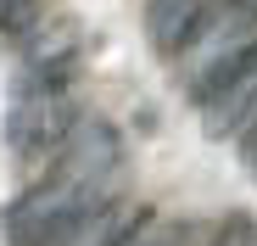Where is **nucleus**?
I'll return each mask as SVG.
<instances>
[{
  "label": "nucleus",
  "mask_w": 257,
  "mask_h": 246,
  "mask_svg": "<svg viewBox=\"0 0 257 246\" xmlns=\"http://www.w3.org/2000/svg\"><path fill=\"white\" fill-rule=\"evenodd\" d=\"M73 67H23L12 106H6V146L23 162H56L67 146L78 106H73Z\"/></svg>",
  "instance_id": "nucleus-1"
},
{
  "label": "nucleus",
  "mask_w": 257,
  "mask_h": 246,
  "mask_svg": "<svg viewBox=\"0 0 257 246\" xmlns=\"http://www.w3.org/2000/svg\"><path fill=\"white\" fill-rule=\"evenodd\" d=\"M251 45H257V0H207V6L196 12V23L185 28L174 62L185 67L190 84H201L207 73L229 67Z\"/></svg>",
  "instance_id": "nucleus-2"
},
{
  "label": "nucleus",
  "mask_w": 257,
  "mask_h": 246,
  "mask_svg": "<svg viewBox=\"0 0 257 246\" xmlns=\"http://www.w3.org/2000/svg\"><path fill=\"white\" fill-rule=\"evenodd\" d=\"M95 201H101V196H84V190H73L67 179L45 174L39 185H28L17 201H6V213H0L6 246H56V240L73 229V218H78L84 207H95Z\"/></svg>",
  "instance_id": "nucleus-3"
},
{
  "label": "nucleus",
  "mask_w": 257,
  "mask_h": 246,
  "mask_svg": "<svg viewBox=\"0 0 257 246\" xmlns=\"http://www.w3.org/2000/svg\"><path fill=\"white\" fill-rule=\"evenodd\" d=\"M190 106L201 112L207 140L246 135L251 123H257V45L246 56H235L229 67L207 73L201 84H190Z\"/></svg>",
  "instance_id": "nucleus-4"
},
{
  "label": "nucleus",
  "mask_w": 257,
  "mask_h": 246,
  "mask_svg": "<svg viewBox=\"0 0 257 246\" xmlns=\"http://www.w3.org/2000/svg\"><path fill=\"white\" fill-rule=\"evenodd\" d=\"M117 168H123V140H117V129L106 117H78L73 135H67V146L51 162V174L67 179L84 196H112V174Z\"/></svg>",
  "instance_id": "nucleus-5"
},
{
  "label": "nucleus",
  "mask_w": 257,
  "mask_h": 246,
  "mask_svg": "<svg viewBox=\"0 0 257 246\" xmlns=\"http://www.w3.org/2000/svg\"><path fill=\"white\" fill-rule=\"evenodd\" d=\"M201 6H207V0H146V34H151V45L162 56H174Z\"/></svg>",
  "instance_id": "nucleus-6"
},
{
  "label": "nucleus",
  "mask_w": 257,
  "mask_h": 246,
  "mask_svg": "<svg viewBox=\"0 0 257 246\" xmlns=\"http://www.w3.org/2000/svg\"><path fill=\"white\" fill-rule=\"evenodd\" d=\"M78 56V23H51L23 39V67H73Z\"/></svg>",
  "instance_id": "nucleus-7"
},
{
  "label": "nucleus",
  "mask_w": 257,
  "mask_h": 246,
  "mask_svg": "<svg viewBox=\"0 0 257 246\" xmlns=\"http://www.w3.org/2000/svg\"><path fill=\"white\" fill-rule=\"evenodd\" d=\"M39 28V0H0V39H23Z\"/></svg>",
  "instance_id": "nucleus-8"
},
{
  "label": "nucleus",
  "mask_w": 257,
  "mask_h": 246,
  "mask_svg": "<svg viewBox=\"0 0 257 246\" xmlns=\"http://www.w3.org/2000/svg\"><path fill=\"white\" fill-rule=\"evenodd\" d=\"M212 246H257V218L229 213V218H224V229L212 235Z\"/></svg>",
  "instance_id": "nucleus-9"
},
{
  "label": "nucleus",
  "mask_w": 257,
  "mask_h": 246,
  "mask_svg": "<svg viewBox=\"0 0 257 246\" xmlns=\"http://www.w3.org/2000/svg\"><path fill=\"white\" fill-rule=\"evenodd\" d=\"M240 157H246V168L257 174V123H251V129L240 135Z\"/></svg>",
  "instance_id": "nucleus-10"
}]
</instances>
